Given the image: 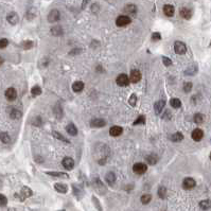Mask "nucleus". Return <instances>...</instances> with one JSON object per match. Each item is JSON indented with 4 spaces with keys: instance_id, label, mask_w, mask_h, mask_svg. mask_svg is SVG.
Returning <instances> with one entry per match:
<instances>
[{
    "instance_id": "obj_1",
    "label": "nucleus",
    "mask_w": 211,
    "mask_h": 211,
    "mask_svg": "<svg viewBox=\"0 0 211 211\" xmlns=\"http://www.w3.org/2000/svg\"><path fill=\"white\" fill-rule=\"evenodd\" d=\"M92 185H93V188H95V190L98 192V193H100V194L106 193V191H107L106 187H105V185L103 184V182L100 179L99 177L93 178V180H92Z\"/></svg>"
},
{
    "instance_id": "obj_2",
    "label": "nucleus",
    "mask_w": 211,
    "mask_h": 211,
    "mask_svg": "<svg viewBox=\"0 0 211 211\" xmlns=\"http://www.w3.org/2000/svg\"><path fill=\"white\" fill-rule=\"evenodd\" d=\"M131 22H132V19L129 18V16H126V15H120L116 19L117 27H120V28L126 27V26L129 24Z\"/></svg>"
},
{
    "instance_id": "obj_3",
    "label": "nucleus",
    "mask_w": 211,
    "mask_h": 211,
    "mask_svg": "<svg viewBox=\"0 0 211 211\" xmlns=\"http://www.w3.org/2000/svg\"><path fill=\"white\" fill-rule=\"evenodd\" d=\"M174 51L176 54L182 55V54H185L187 52V46H186V44L182 43V41L177 40L174 43Z\"/></svg>"
},
{
    "instance_id": "obj_4",
    "label": "nucleus",
    "mask_w": 211,
    "mask_h": 211,
    "mask_svg": "<svg viewBox=\"0 0 211 211\" xmlns=\"http://www.w3.org/2000/svg\"><path fill=\"white\" fill-rule=\"evenodd\" d=\"M116 83L118 86H121V87H126V86L129 84V78L125 73H121L117 76L116 79Z\"/></svg>"
},
{
    "instance_id": "obj_5",
    "label": "nucleus",
    "mask_w": 211,
    "mask_h": 211,
    "mask_svg": "<svg viewBox=\"0 0 211 211\" xmlns=\"http://www.w3.org/2000/svg\"><path fill=\"white\" fill-rule=\"evenodd\" d=\"M148 170V165L143 162H137L133 165V171L134 173H136L138 175H142L146 172Z\"/></svg>"
},
{
    "instance_id": "obj_6",
    "label": "nucleus",
    "mask_w": 211,
    "mask_h": 211,
    "mask_svg": "<svg viewBox=\"0 0 211 211\" xmlns=\"http://www.w3.org/2000/svg\"><path fill=\"white\" fill-rule=\"evenodd\" d=\"M60 19H61V13H60V11L58 10L53 9V10H51L50 12H49V14H48V21L49 22L53 24V22H57Z\"/></svg>"
},
{
    "instance_id": "obj_7",
    "label": "nucleus",
    "mask_w": 211,
    "mask_h": 211,
    "mask_svg": "<svg viewBox=\"0 0 211 211\" xmlns=\"http://www.w3.org/2000/svg\"><path fill=\"white\" fill-rule=\"evenodd\" d=\"M195 186H196V182H195L192 177H186V178L182 180V188H184L185 190L193 189Z\"/></svg>"
},
{
    "instance_id": "obj_8",
    "label": "nucleus",
    "mask_w": 211,
    "mask_h": 211,
    "mask_svg": "<svg viewBox=\"0 0 211 211\" xmlns=\"http://www.w3.org/2000/svg\"><path fill=\"white\" fill-rule=\"evenodd\" d=\"M142 75H141V72L137 69H133L131 71V74H129V82L136 84V83L140 82Z\"/></svg>"
},
{
    "instance_id": "obj_9",
    "label": "nucleus",
    "mask_w": 211,
    "mask_h": 211,
    "mask_svg": "<svg viewBox=\"0 0 211 211\" xmlns=\"http://www.w3.org/2000/svg\"><path fill=\"white\" fill-rule=\"evenodd\" d=\"M62 165H63V167L65 168L66 170L70 171L74 168V160L71 157H65L62 160Z\"/></svg>"
},
{
    "instance_id": "obj_10",
    "label": "nucleus",
    "mask_w": 211,
    "mask_h": 211,
    "mask_svg": "<svg viewBox=\"0 0 211 211\" xmlns=\"http://www.w3.org/2000/svg\"><path fill=\"white\" fill-rule=\"evenodd\" d=\"M53 114L55 116L56 119H62L64 116V112H63V106L60 102H57L53 107Z\"/></svg>"
},
{
    "instance_id": "obj_11",
    "label": "nucleus",
    "mask_w": 211,
    "mask_h": 211,
    "mask_svg": "<svg viewBox=\"0 0 211 211\" xmlns=\"http://www.w3.org/2000/svg\"><path fill=\"white\" fill-rule=\"evenodd\" d=\"M89 124L91 127L100 129V127H103V126L106 125V121L104 119H101V118H96V119H92Z\"/></svg>"
},
{
    "instance_id": "obj_12",
    "label": "nucleus",
    "mask_w": 211,
    "mask_h": 211,
    "mask_svg": "<svg viewBox=\"0 0 211 211\" xmlns=\"http://www.w3.org/2000/svg\"><path fill=\"white\" fill-rule=\"evenodd\" d=\"M5 98H7L9 101H14V100H16V98H17V91H16V89L13 87L7 88V89L5 90Z\"/></svg>"
},
{
    "instance_id": "obj_13",
    "label": "nucleus",
    "mask_w": 211,
    "mask_h": 211,
    "mask_svg": "<svg viewBox=\"0 0 211 211\" xmlns=\"http://www.w3.org/2000/svg\"><path fill=\"white\" fill-rule=\"evenodd\" d=\"M165 100H159V101H157V102L154 104V112H155V114L157 115V116L161 114V112H162V109L165 108Z\"/></svg>"
},
{
    "instance_id": "obj_14",
    "label": "nucleus",
    "mask_w": 211,
    "mask_h": 211,
    "mask_svg": "<svg viewBox=\"0 0 211 211\" xmlns=\"http://www.w3.org/2000/svg\"><path fill=\"white\" fill-rule=\"evenodd\" d=\"M191 137L194 141L199 142V141H201V139H203V137H204V132L201 131V129H195L193 132H192Z\"/></svg>"
},
{
    "instance_id": "obj_15",
    "label": "nucleus",
    "mask_w": 211,
    "mask_h": 211,
    "mask_svg": "<svg viewBox=\"0 0 211 211\" xmlns=\"http://www.w3.org/2000/svg\"><path fill=\"white\" fill-rule=\"evenodd\" d=\"M7 21L12 24V26L17 24L18 21H19V17H18L17 13H15V12L9 13V14H7Z\"/></svg>"
},
{
    "instance_id": "obj_16",
    "label": "nucleus",
    "mask_w": 211,
    "mask_h": 211,
    "mask_svg": "<svg viewBox=\"0 0 211 211\" xmlns=\"http://www.w3.org/2000/svg\"><path fill=\"white\" fill-rule=\"evenodd\" d=\"M32 194H33L32 190L29 187H27V186H24V187H22L21 191H20V196H21L20 197V201H24V199L32 196Z\"/></svg>"
},
{
    "instance_id": "obj_17",
    "label": "nucleus",
    "mask_w": 211,
    "mask_h": 211,
    "mask_svg": "<svg viewBox=\"0 0 211 211\" xmlns=\"http://www.w3.org/2000/svg\"><path fill=\"white\" fill-rule=\"evenodd\" d=\"M122 133H123V129H122L121 126H118V125L112 126V127H110V129H109V135L112 137H118L120 136Z\"/></svg>"
},
{
    "instance_id": "obj_18",
    "label": "nucleus",
    "mask_w": 211,
    "mask_h": 211,
    "mask_svg": "<svg viewBox=\"0 0 211 211\" xmlns=\"http://www.w3.org/2000/svg\"><path fill=\"white\" fill-rule=\"evenodd\" d=\"M158 160H159V157H158V156L156 155V154H154V153H151V154H149V155L146 156V161L151 165H156V163L158 162Z\"/></svg>"
},
{
    "instance_id": "obj_19",
    "label": "nucleus",
    "mask_w": 211,
    "mask_h": 211,
    "mask_svg": "<svg viewBox=\"0 0 211 211\" xmlns=\"http://www.w3.org/2000/svg\"><path fill=\"white\" fill-rule=\"evenodd\" d=\"M116 179H117L116 174H115L114 172H112V171L107 173L106 176H105V180H106V182L109 186H114V185L116 184Z\"/></svg>"
},
{
    "instance_id": "obj_20",
    "label": "nucleus",
    "mask_w": 211,
    "mask_h": 211,
    "mask_svg": "<svg viewBox=\"0 0 211 211\" xmlns=\"http://www.w3.org/2000/svg\"><path fill=\"white\" fill-rule=\"evenodd\" d=\"M123 11L129 15H135L137 13V7L133 3H129V4H126L124 7Z\"/></svg>"
},
{
    "instance_id": "obj_21",
    "label": "nucleus",
    "mask_w": 211,
    "mask_h": 211,
    "mask_svg": "<svg viewBox=\"0 0 211 211\" xmlns=\"http://www.w3.org/2000/svg\"><path fill=\"white\" fill-rule=\"evenodd\" d=\"M50 33L53 36H63L64 34V30L61 26H54L50 29Z\"/></svg>"
},
{
    "instance_id": "obj_22",
    "label": "nucleus",
    "mask_w": 211,
    "mask_h": 211,
    "mask_svg": "<svg viewBox=\"0 0 211 211\" xmlns=\"http://www.w3.org/2000/svg\"><path fill=\"white\" fill-rule=\"evenodd\" d=\"M54 189L56 190L57 192H60V193H67V191H68V187H67V185L63 184V182H56L55 185H54Z\"/></svg>"
},
{
    "instance_id": "obj_23",
    "label": "nucleus",
    "mask_w": 211,
    "mask_h": 211,
    "mask_svg": "<svg viewBox=\"0 0 211 211\" xmlns=\"http://www.w3.org/2000/svg\"><path fill=\"white\" fill-rule=\"evenodd\" d=\"M163 13H165V15L168 16V17H172L175 13L174 7L171 4H165V7H163Z\"/></svg>"
},
{
    "instance_id": "obj_24",
    "label": "nucleus",
    "mask_w": 211,
    "mask_h": 211,
    "mask_svg": "<svg viewBox=\"0 0 211 211\" xmlns=\"http://www.w3.org/2000/svg\"><path fill=\"white\" fill-rule=\"evenodd\" d=\"M180 16L185 19H190L192 17V10L191 9H188V7H182L179 12Z\"/></svg>"
},
{
    "instance_id": "obj_25",
    "label": "nucleus",
    "mask_w": 211,
    "mask_h": 211,
    "mask_svg": "<svg viewBox=\"0 0 211 211\" xmlns=\"http://www.w3.org/2000/svg\"><path fill=\"white\" fill-rule=\"evenodd\" d=\"M66 131L70 136H76L78 135V129L73 123H69L68 125L66 126Z\"/></svg>"
},
{
    "instance_id": "obj_26",
    "label": "nucleus",
    "mask_w": 211,
    "mask_h": 211,
    "mask_svg": "<svg viewBox=\"0 0 211 211\" xmlns=\"http://www.w3.org/2000/svg\"><path fill=\"white\" fill-rule=\"evenodd\" d=\"M84 89V83L81 82V81H76L72 84V90L74 92H81L82 90Z\"/></svg>"
},
{
    "instance_id": "obj_27",
    "label": "nucleus",
    "mask_w": 211,
    "mask_h": 211,
    "mask_svg": "<svg viewBox=\"0 0 211 211\" xmlns=\"http://www.w3.org/2000/svg\"><path fill=\"white\" fill-rule=\"evenodd\" d=\"M10 118L13 120H17L21 118V112L16 108H12L10 112Z\"/></svg>"
},
{
    "instance_id": "obj_28",
    "label": "nucleus",
    "mask_w": 211,
    "mask_h": 211,
    "mask_svg": "<svg viewBox=\"0 0 211 211\" xmlns=\"http://www.w3.org/2000/svg\"><path fill=\"white\" fill-rule=\"evenodd\" d=\"M185 75H194L197 73V66L196 65H191L189 66L186 70H185Z\"/></svg>"
},
{
    "instance_id": "obj_29",
    "label": "nucleus",
    "mask_w": 211,
    "mask_h": 211,
    "mask_svg": "<svg viewBox=\"0 0 211 211\" xmlns=\"http://www.w3.org/2000/svg\"><path fill=\"white\" fill-rule=\"evenodd\" d=\"M47 175H50V176H54V177H61V178H65V179H68L69 175L67 173H63V172H47Z\"/></svg>"
},
{
    "instance_id": "obj_30",
    "label": "nucleus",
    "mask_w": 211,
    "mask_h": 211,
    "mask_svg": "<svg viewBox=\"0 0 211 211\" xmlns=\"http://www.w3.org/2000/svg\"><path fill=\"white\" fill-rule=\"evenodd\" d=\"M182 139H184V135H182V133H180V132H177V133L173 134L172 136L170 137V140L173 141V142H179Z\"/></svg>"
},
{
    "instance_id": "obj_31",
    "label": "nucleus",
    "mask_w": 211,
    "mask_h": 211,
    "mask_svg": "<svg viewBox=\"0 0 211 211\" xmlns=\"http://www.w3.org/2000/svg\"><path fill=\"white\" fill-rule=\"evenodd\" d=\"M52 135H53V137L54 138H56L57 140H61V141H63V142H65V143H70V140L69 139H67L66 137H64L63 135H62L61 133H58V132H52Z\"/></svg>"
},
{
    "instance_id": "obj_32",
    "label": "nucleus",
    "mask_w": 211,
    "mask_h": 211,
    "mask_svg": "<svg viewBox=\"0 0 211 211\" xmlns=\"http://www.w3.org/2000/svg\"><path fill=\"white\" fill-rule=\"evenodd\" d=\"M199 207L201 210H208L211 208V201L209 199H204V201H199Z\"/></svg>"
},
{
    "instance_id": "obj_33",
    "label": "nucleus",
    "mask_w": 211,
    "mask_h": 211,
    "mask_svg": "<svg viewBox=\"0 0 211 211\" xmlns=\"http://www.w3.org/2000/svg\"><path fill=\"white\" fill-rule=\"evenodd\" d=\"M20 46H21V48L24 49V50H29V49H32L34 47V43L32 40H24L20 44Z\"/></svg>"
},
{
    "instance_id": "obj_34",
    "label": "nucleus",
    "mask_w": 211,
    "mask_h": 211,
    "mask_svg": "<svg viewBox=\"0 0 211 211\" xmlns=\"http://www.w3.org/2000/svg\"><path fill=\"white\" fill-rule=\"evenodd\" d=\"M0 140L2 141L3 143H10V141H11V137H10V135L7 133H5V132H2V133H0Z\"/></svg>"
},
{
    "instance_id": "obj_35",
    "label": "nucleus",
    "mask_w": 211,
    "mask_h": 211,
    "mask_svg": "<svg viewBox=\"0 0 211 211\" xmlns=\"http://www.w3.org/2000/svg\"><path fill=\"white\" fill-rule=\"evenodd\" d=\"M193 120H194V122L196 124H201L203 122H204V120H205V117H204V115L203 114H195L194 115V117H193Z\"/></svg>"
},
{
    "instance_id": "obj_36",
    "label": "nucleus",
    "mask_w": 211,
    "mask_h": 211,
    "mask_svg": "<svg viewBox=\"0 0 211 211\" xmlns=\"http://www.w3.org/2000/svg\"><path fill=\"white\" fill-rule=\"evenodd\" d=\"M72 189H73V193H74V195L76 197H81L83 195V189L82 188H80L79 186H76L75 184L72 185Z\"/></svg>"
},
{
    "instance_id": "obj_37",
    "label": "nucleus",
    "mask_w": 211,
    "mask_h": 211,
    "mask_svg": "<svg viewBox=\"0 0 211 211\" xmlns=\"http://www.w3.org/2000/svg\"><path fill=\"white\" fill-rule=\"evenodd\" d=\"M170 104L173 108H179L182 106V101L179 99H177V98H174V99L170 100Z\"/></svg>"
},
{
    "instance_id": "obj_38",
    "label": "nucleus",
    "mask_w": 211,
    "mask_h": 211,
    "mask_svg": "<svg viewBox=\"0 0 211 211\" xmlns=\"http://www.w3.org/2000/svg\"><path fill=\"white\" fill-rule=\"evenodd\" d=\"M157 194L160 199H165V196H167V188L163 187V186H160V187L158 188Z\"/></svg>"
},
{
    "instance_id": "obj_39",
    "label": "nucleus",
    "mask_w": 211,
    "mask_h": 211,
    "mask_svg": "<svg viewBox=\"0 0 211 211\" xmlns=\"http://www.w3.org/2000/svg\"><path fill=\"white\" fill-rule=\"evenodd\" d=\"M41 92H43V90H41V88L39 87L38 85H35L34 87L31 89V93L33 97H38V96L41 95Z\"/></svg>"
},
{
    "instance_id": "obj_40",
    "label": "nucleus",
    "mask_w": 211,
    "mask_h": 211,
    "mask_svg": "<svg viewBox=\"0 0 211 211\" xmlns=\"http://www.w3.org/2000/svg\"><path fill=\"white\" fill-rule=\"evenodd\" d=\"M146 116H143V115H140V116L137 118L135 121L133 122V125H139V124H146Z\"/></svg>"
},
{
    "instance_id": "obj_41",
    "label": "nucleus",
    "mask_w": 211,
    "mask_h": 211,
    "mask_svg": "<svg viewBox=\"0 0 211 211\" xmlns=\"http://www.w3.org/2000/svg\"><path fill=\"white\" fill-rule=\"evenodd\" d=\"M140 201L143 205H148L149 203L152 201V195H151V194H143L142 196H141Z\"/></svg>"
},
{
    "instance_id": "obj_42",
    "label": "nucleus",
    "mask_w": 211,
    "mask_h": 211,
    "mask_svg": "<svg viewBox=\"0 0 211 211\" xmlns=\"http://www.w3.org/2000/svg\"><path fill=\"white\" fill-rule=\"evenodd\" d=\"M137 101H138V99H137V96L135 95V93H132V96L129 97V105H131V106H133V107H135V106H136V104H137Z\"/></svg>"
},
{
    "instance_id": "obj_43",
    "label": "nucleus",
    "mask_w": 211,
    "mask_h": 211,
    "mask_svg": "<svg viewBox=\"0 0 211 211\" xmlns=\"http://www.w3.org/2000/svg\"><path fill=\"white\" fill-rule=\"evenodd\" d=\"M32 124L34 126H37V127H39V126L43 125V120H41V118L39 116L35 117L34 119H33V121H32Z\"/></svg>"
},
{
    "instance_id": "obj_44",
    "label": "nucleus",
    "mask_w": 211,
    "mask_h": 211,
    "mask_svg": "<svg viewBox=\"0 0 211 211\" xmlns=\"http://www.w3.org/2000/svg\"><path fill=\"white\" fill-rule=\"evenodd\" d=\"M171 118H172V114H171V112L169 110V109L165 110V112H163V114H162V116H161V119L167 120V121L171 120Z\"/></svg>"
},
{
    "instance_id": "obj_45",
    "label": "nucleus",
    "mask_w": 211,
    "mask_h": 211,
    "mask_svg": "<svg viewBox=\"0 0 211 211\" xmlns=\"http://www.w3.org/2000/svg\"><path fill=\"white\" fill-rule=\"evenodd\" d=\"M192 83L191 82H187L184 84V91L186 92V93H188V92H190L192 90Z\"/></svg>"
},
{
    "instance_id": "obj_46",
    "label": "nucleus",
    "mask_w": 211,
    "mask_h": 211,
    "mask_svg": "<svg viewBox=\"0 0 211 211\" xmlns=\"http://www.w3.org/2000/svg\"><path fill=\"white\" fill-rule=\"evenodd\" d=\"M162 63L165 67H169V66L172 65V61L169 57H167V56H162Z\"/></svg>"
},
{
    "instance_id": "obj_47",
    "label": "nucleus",
    "mask_w": 211,
    "mask_h": 211,
    "mask_svg": "<svg viewBox=\"0 0 211 211\" xmlns=\"http://www.w3.org/2000/svg\"><path fill=\"white\" fill-rule=\"evenodd\" d=\"M92 201H93V204H95V206L97 207V209L99 211H102V207H101V204H100V201H98L97 197L92 196Z\"/></svg>"
},
{
    "instance_id": "obj_48",
    "label": "nucleus",
    "mask_w": 211,
    "mask_h": 211,
    "mask_svg": "<svg viewBox=\"0 0 211 211\" xmlns=\"http://www.w3.org/2000/svg\"><path fill=\"white\" fill-rule=\"evenodd\" d=\"M7 204V199L3 195V194H0V206L4 207Z\"/></svg>"
},
{
    "instance_id": "obj_49",
    "label": "nucleus",
    "mask_w": 211,
    "mask_h": 211,
    "mask_svg": "<svg viewBox=\"0 0 211 211\" xmlns=\"http://www.w3.org/2000/svg\"><path fill=\"white\" fill-rule=\"evenodd\" d=\"M7 45H9V40H7V38H1L0 39V49H4Z\"/></svg>"
},
{
    "instance_id": "obj_50",
    "label": "nucleus",
    "mask_w": 211,
    "mask_h": 211,
    "mask_svg": "<svg viewBox=\"0 0 211 211\" xmlns=\"http://www.w3.org/2000/svg\"><path fill=\"white\" fill-rule=\"evenodd\" d=\"M152 39H153L154 41L160 40V39H161V35H160V33H158V32L153 33V34H152Z\"/></svg>"
},
{
    "instance_id": "obj_51",
    "label": "nucleus",
    "mask_w": 211,
    "mask_h": 211,
    "mask_svg": "<svg viewBox=\"0 0 211 211\" xmlns=\"http://www.w3.org/2000/svg\"><path fill=\"white\" fill-rule=\"evenodd\" d=\"M26 17H27L28 19H32V18L35 17V13H33V9H31V10L28 11L27 15H26Z\"/></svg>"
},
{
    "instance_id": "obj_52",
    "label": "nucleus",
    "mask_w": 211,
    "mask_h": 211,
    "mask_svg": "<svg viewBox=\"0 0 211 211\" xmlns=\"http://www.w3.org/2000/svg\"><path fill=\"white\" fill-rule=\"evenodd\" d=\"M100 10L99 7V4L98 3H93V4L91 5V12L92 13H98V11Z\"/></svg>"
},
{
    "instance_id": "obj_53",
    "label": "nucleus",
    "mask_w": 211,
    "mask_h": 211,
    "mask_svg": "<svg viewBox=\"0 0 211 211\" xmlns=\"http://www.w3.org/2000/svg\"><path fill=\"white\" fill-rule=\"evenodd\" d=\"M82 52V49H73V50H71L70 52H69V54L70 55H76V54L81 53Z\"/></svg>"
},
{
    "instance_id": "obj_54",
    "label": "nucleus",
    "mask_w": 211,
    "mask_h": 211,
    "mask_svg": "<svg viewBox=\"0 0 211 211\" xmlns=\"http://www.w3.org/2000/svg\"><path fill=\"white\" fill-rule=\"evenodd\" d=\"M199 95L193 96V97L191 98V102L193 103V104H197V102H199Z\"/></svg>"
},
{
    "instance_id": "obj_55",
    "label": "nucleus",
    "mask_w": 211,
    "mask_h": 211,
    "mask_svg": "<svg viewBox=\"0 0 211 211\" xmlns=\"http://www.w3.org/2000/svg\"><path fill=\"white\" fill-rule=\"evenodd\" d=\"M88 2H89V0H83V2H82V10H85L86 7H87V4H88Z\"/></svg>"
},
{
    "instance_id": "obj_56",
    "label": "nucleus",
    "mask_w": 211,
    "mask_h": 211,
    "mask_svg": "<svg viewBox=\"0 0 211 211\" xmlns=\"http://www.w3.org/2000/svg\"><path fill=\"white\" fill-rule=\"evenodd\" d=\"M41 63H43V67H47L49 64V61L47 58H45V60H41Z\"/></svg>"
},
{
    "instance_id": "obj_57",
    "label": "nucleus",
    "mask_w": 211,
    "mask_h": 211,
    "mask_svg": "<svg viewBox=\"0 0 211 211\" xmlns=\"http://www.w3.org/2000/svg\"><path fill=\"white\" fill-rule=\"evenodd\" d=\"M35 160H36L38 163H43V162H44V159H43L41 157H39V156H36V157H35Z\"/></svg>"
},
{
    "instance_id": "obj_58",
    "label": "nucleus",
    "mask_w": 211,
    "mask_h": 211,
    "mask_svg": "<svg viewBox=\"0 0 211 211\" xmlns=\"http://www.w3.org/2000/svg\"><path fill=\"white\" fill-rule=\"evenodd\" d=\"M3 62H4V60H3V58L1 57V56H0V66L2 65V64H3Z\"/></svg>"
},
{
    "instance_id": "obj_59",
    "label": "nucleus",
    "mask_w": 211,
    "mask_h": 211,
    "mask_svg": "<svg viewBox=\"0 0 211 211\" xmlns=\"http://www.w3.org/2000/svg\"><path fill=\"white\" fill-rule=\"evenodd\" d=\"M9 211H16V210H15L14 208H10V209H9Z\"/></svg>"
},
{
    "instance_id": "obj_60",
    "label": "nucleus",
    "mask_w": 211,
    "mask_h": 211,
    "mask_svg": "<svg viewBox=\"0 0 211 211\" xmlns=\"http://www.w3.org/2000/svg\"><path fill=\"white\" fill-rule=\"evenodd\" d=\"M210 160H211V153H210Z\"/></svg>"
},
{
    "instance_id": "obj_61",
    "label": "nucleus",
    "mask_w": 211,
    "mask_h": 211,
    "mask_svg": "<svg viewBox=\"0 0 211 211\" xmlns=\"http://www.w3.org/2000/svg\"><path fill=\"white\" fill-rule=\"evenodd\" d=\"M210 46H211V41H210Z\"/></svg>"
}]
</instances>
